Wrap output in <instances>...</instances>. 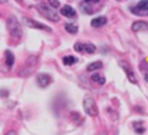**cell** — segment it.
<instances>
[{"label": "cell", "instance_id": "6da1fadb", "mask_svg": "<svg viewBox=\"0 0 148 135\" xmlns=\"http://www.w3.org/2000/svg\"><path fill=\"white\" fill-rule=\"evenodd\" d=\"M7 25L10 33L15 38H20L23 35V29L18 19L14 16H10L7 20Z\"/></svg>", "mask_w": 148, "mask_h": 135}, {"label": "cell", "instance_id": "7a4b0ae2", "mask_svg": "<svg viewBox=\"0 0 148 135\" xmlns=\"http://www.w3.org/2000/svg\"><path fill=\"white\" fill-rule=\"evenodd\" d=\"M38 64V59L34 56H31L26 59L23 66L21 68L20 75L22 77H27L31 75L36 69Z\"/></svg>", "mask_w": 148, "mask_h": 135}, {"label": "cell", "instance_id": "3957f363", "mask_svg": "<svg viewBox=\"0 0 148 135\" xmlns=\"http://www.w3.org/2000/svg\"><path fill=\"white\" fill-rule=\"evenodd\" d=\"M36 9L38 12L42 15V16H43L46 19L52 22H58L60 20V17L58 13L45 4L41 3L38 5L36 6Z\"/></svg>", "mask_w": 148, "mask_h": 135}, {"label": "cell", "instance_id": "277c9868", "mask_svg": "<svg viewBox=\"0 0 148 135\" xmlns=\"http://www.w3.org/2000/svg\"><path fill=\"white\" fill-rule=\"evenodd\" d=\"M83 107L85 113L90 116L98 115V108L95 99L89 96H86L83 100Z\"/></svg>", "mask_w": 148, "mask_h": 135}, {"label": "cell", "instance_id": "5b68a950", "mask_svg": "<svg viewBox=\"0 0 148 135\" xmlns=\"http://www.w3.org/2000/svg\"><path fill=\"white\" fill-rule=\"evenodd\" d=\"M23 22L28 28L38 30H43V31H48V32L52 31V29L49 26H47V25L37 22L35 20H33L30 18H27V17H23Z\"/></svg>", "mask_w": 148, "mask_h": 135}, {"label": "cell", "instance_id": "8992f818", "mask_svg": "<svg viewBox=\"0 0 148 135\" xmlns=\"http://www.w3.org/2000/svg\"><path fill=\"white\" fill-rule=\"evenodd\" d=\"M132 12L138 15H145L148 14V0H141Z\"/></svg>", "mask_w": 148, "mask_h": 135}, {"label": "cell", "instance_id": "52a82bcc", "mask_svg": "<svg viewBox=\"0 0 148 135\" xmlns=\"http://www.w3.org/2000/svg\"><path fill=\"white\" fill-rule=\"evenodd\" d=\"M120 65L122 67V69H123V70H124V72H126V76H127L129 80L131 82H132V83L136 84V82H137V80H136V77H135L134 73L133 70H132L130 65H129L126 62H124V61L120 62Z\"/></svg>", "mask_w": 148, "mask_h": 135}, {"label": "cell", "instance_id": "ba28073f", "mask_svg": "<svg viewBox=\"0 0 148 135\" xmlns=\"http://www.w3.org/2000/svg\"><path fill=\"white\" fill-rule=\"evenodd\" d=\"M36 81L39 87L45 88L50 85L51 82H52V77L48 74L40 73L37 75Z\"/></svg>", "mask_w": 148, "mask_h": 135}, {"label": "cell", "instance_id": "9c48e42d", "mask_svg": "<svg viewBox=\"0 0 148 135\" xmlns=\"http://www.w3.org/2000/svg\"><path fill=\"white\" fill-rule=\"evenodd\" d=\"M61 14L68 18H74L76 15V10L69 5H65L60 10Z\"/></svg>", "mask_w": 148, "mask_h": 135}, {"label": "cell", "instance_id": "30bf717a", "mask_svg": "<svg viewBox=\"0 0 148 135\" xmlns=\"http://www.w3.org/2000/svg\"><path fill=\"white\" fill-rule=\"evenodd\" d=\"M132 29L134 32L146 31V30H148V23L144 22V21H136L133 23Z\"/></svg>", "mask_w": 148, "mask_h": 135}, {"label": "cell", "instance_id": "8fae6325", "mask_svg": "<svg viewBox=\"0 0 148 135\" xmlns=\"http://www.w3.org/2000/svg\"><path fill=\"white\" fill-rule=\"evenodd\" d=\"M107 18L105 17H98V18H94L91 21V25L94 28H100L107 23Z\"/></svg>", "mask_w": 148, "mask_h": 135}, {"label": "cell", "instance_id": "7c38bea8", "mask_svg": "<svg viewBox=\"0 0 148 135\" xmlns=\"http://www.w3.org/2000/svg\"><path fill=\"white\" fill-rule=\"evenodd\" d=\"M5 64H6L7 66L8 67L11 68L14 64V62H15V57H14V55L10 51L7 50L5 53Z\"/></svg>", "mask_w": 148, "mask_h": 135}, {"label": "cell", "instance_id": "4fadbf2b", "mask_svg": "<svg viewBox=\"0 0 148 135\" xmlns=\"http://www.w3.org/2000/svg\"><path fill=\"white\" fill-rule=\"evenodd\" d=\"M79 59L73 56H65L62 58V63L66 66H71V65L77 63Z\"/></svg>", "mask_w": 148, "mask_h": 135}, {"label": "cell", "instance_id": "5bb4252c", "mask_svg": "<svg viewBox=\"0 0 148 135\" xmlns=\"http://www.w3.org/2000/svg\"><path fill=\"white\" fill-rule=\"evenodd\" d=\"M103 66V64L100 61H97V62H94L92 63L89 64L86 67V70L88 72H93V71L97 70V69H101Z\"/></svg>", "mask_w": 148, "mask_h": 135}, {"label": "cell", "instance_id": "9a60e30c", "mask_svg": "<svg viewBox=\"0 0 148 135\" xmlns=\"http://www.w3.org/2000/svg\"><path fill=\"white\" fill-rule=\"evenodd\" d=\"M91 79H92L94 82L99 84L100 85H105V82H106L105 78L104 77L101 76V75L98 73H95L94 74V75H92V76L91 77Z\"/></svg>", "mask_w": 148, "mask_h": 135}, {"label": "cell", "instance_id": "2e32d148", "mask_svg": "<svg viewBox=\"0 0 148 135\" xmlns=\"http://www.w3.org/2000/svg\"><path fill=\"white\" fill-rule=\"evenodd\" d=\"M65 28L68 33L71 34H76L78 32V26L73 23H66Z\"/></svg>", "mask_w": 148, "mask_h": 135}, {"label": "cell", "instance_id": "e0dca14e", "mask_svg": "<svg viewBox=\"0 0 148 135\" xmlns=\"http://www.w3.org/2000/svg\"><path fill=\"white\" fill-rule=\"evenodd\" d=\"M84 51L86 53L89 54H94L96 51V46L92 43H86L84 44Z\"/></svg>", "mask_w": 148, "mask_h": 135}, {"label": "cell", "instance_id": "ac0fdd59", "mask_svg": "<svg viewBox=\"0 0 148 135\" xmlns=\"http://www.w3.org/2000/svg\"><path fill=\"white\" fill-rule=\"evenodd\" d=\"M74 50L76 52H82L84 51V43H76L73 46Z\"/></svg>", "mask_w": 148, "mask_h": 135}, {"label": "cell", "instance_id": "d6986e66", "mask_svg": "<svg viewBox=\"0 0 148 135\" xmlns=\"http://www.w3.org/2000/svg\"><path fill=\"white\" fill-rule=\"evenodd\" d=\"M48 2H49V5L54 8L59 7L60 5L59 0H48Z\"/></svg>", "mask_w": 148, "mask_h": 135}, {"label": "cell", "instance_id": "ffe728a7", "mask_svg": "<svg viewBox=\"0 0 148 135\" xmlns=\"http://www.w3.org/2000/svg\"><path fill=\"white\" fill-rule=\"evenodd\" d=\"M137 123V125H135L134 126V129H135V131H136V133L138 134H142L143 133L144 131H145V129H144V127L142 126H141V125H139V123Z\"/></svg>", "mask_w": 148, "mask_h": 135}, {"label": "cell", "instance_id": "44dd1931", "mask_svg": "<svg viewBox=\"0 0 148 135\" xmlns=\"http://www.w3.org/2000/svg\"><path fill=\"white\" fill-rule=\"evenodd\" d=\"M84 2L86 3H97L99 2V0H84Z\"/></svg>", "mask_w": 148, "mask_h": 135}, {"label": "cell", "instance_id": "7402d4cb", "mask_svg": "<svg viewBox=\"0 0 148 135\" xmlns=\"http://www.w3.org/2000/svg\"><path fill=\"white\" fill-rule=\"evenodd\" d=\"M6 135H17V133L15 132V131L12 130V131H10Z\"/></svg>", "mask_w": 148, "mask_h": 135}, {"label": "cell", "instance_id": "603a6c76", "mask_svg": "<svg viewBox=\"0 0 148 135\" xmlns=\"http://www.w3.org/2000/svg\"><path fill=\"white\" fill-rule=\"evenodd\" d=\"M145 80L148 82V74H147V75H145Z\"/></svg>", "mask_w": 148, "mask_h": 135}, {"label": "cell", "instance_id": "cb8c5ba5", "mask_svg": "<svg viewBox=\"0 0 148 135\" xmlns=\"http://www.w3.org/2000/svg\"><path fill=\"white\" fill-rule=\"evenodd\" d=\"M8 0H0V3H5Z\"/></svg>", "mask_w": 148, "mask_h": 135}, {"label": "cell", "instance_id": "d4e9b609", "mask_svg": "<svg viewBox=\"0 0 148 135\" xmlns=\"http://www.w3.org/2000/svg\"><path fill=\"white\" fill-rule=\"evenodd\" d=\"M17 2H22L23 0H16Z\"/></svg>", "mask_w": 148, "mask_h": 135}]
</instances>
